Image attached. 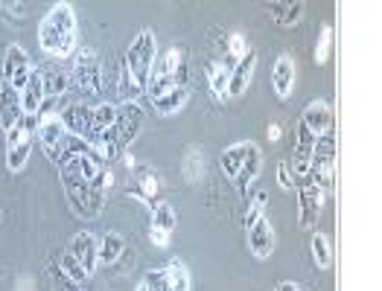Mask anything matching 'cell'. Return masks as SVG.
<instances>
[{
    "label": "cell",
    "mask_w": 382,
    "mask_h": 291,
    "mask_svg": "<svg viewBox=\"0 0 382 291\" xmlns=\"http://www.w3.org/2000/svg\"><path fill=\"white\" fill-rule=\"evenodd\" d=\"M41 102H44V76H41V67H32L30 70V79H27V88L21 91L23 117H35V119H39Z\"/></svg>",
    "instance_id": "cell-12"
},
{
    "label": "cell",
    "mask_w": 382,
    "mask_h": 291,
    "mask_svg": "<svg viewBox=\"0 0 382 291\" xmlns=\"http://www.w3.org/2000/svg\"><path fill=\"white\" fill-rule=\"evenodd\" d=\"M298 218L304 227H312L318 222V213H321V204H324V192L318 189L310 178L298 181Z\"/></svg>",
    "instance_id": "cell-8"
},
{
    "label": "cell",
    "mask_w": 382,
    "mask_h": 291,
    "mask_svg": "<svg viewBox=\"0 0 382 291\" xmlns=\"http://www.w3.org/2000/svg\"><path fill=\"white\" fill-rule=\"evenodd\" d=\"M59 119H61V126H65V131H70V135H79L85 140L91 137V105H85V102L65 105Z\"/></svg>",
    "instance_id": "cell-11"
},
{
    "label": "cell",
    "mask_w": 382,
    "mask_h": 291,
    "mask_svg": "<svg viewBox=\"0 0 382 291\" xmlns=\"http://www.w3.org/2000/svg\"><path fill=\"white\" fill-rule=\"evenodd\" d=\"M41 76H44V96H67L70 91V70L59 67V65H50V67H41Z\"/></svg>",
    "instance_id": "cell-20"
},
{
    "label": "cell",
    "mask_w": 382,
    "mask_h": 291,
    "mask_svg": "<svg viewBox=\"0 0 382 291\" xmlns=\"http://www.w3.org/2000/svg\"><path fill=\"white\" fill-rule=\"evenodd\" d=\"M301 123L312 131L315 137L321 135H330L332 131V108L324 102V100H315L312 105H306V111L301 117Z\"/></svg>",
    "instance_id": "cell-17"
},
{
    "label": "cell",
    "mask_w": 382,
    "mask_h": 291,
    "mask_svg": "<svg viewBox=\"0 0 382 291\" xmlns=\"http://www.w3.org/2000/svg\"><path fill=\"white\" fill-rule=\"evenodd\" d=\"M143 123H146V114H143V108L134 102V100L117 105V123L111 126V128H114V135H117V143H120L123 154H126V149L131 146V140L140 135Z\"/></svg>",
    "instance_id": "cell-6"
},
{
    "label": "cell",
    "mask_w": 382,
    "mask_h": 291,
    "mask_svg": "<svg viewBox=\"0 0 382 291\" xmlns=\"http://www.w3.org/2000/svg\"><path fill=\"white\" fill-rule=\"evenodd\" d=\"M143 283L149 286V291H169V283H167V271L164 268H152L143 274Z\"/></svg>",
    "instance_id": "cell-38"
},
{
    "label": "cell",
    "mask_w": 382,
    "mask_h": 291,
    "mask_svg": "<svg viewBox=\"0 0 382 291\" xmlns=\"http://www.w3.org/2000/svg\"><path fill=\"white\" fill-rule=\"evenodd\" d=\"M155 58H158L155 32L152 30L138 32V38H134L131 47L126 50V62H123V82H126L134 93L146 91V82H149Z\"/></svg>",
    "instance_id": "cell-1"
},
{
    "label": "cell",
    "mask_w": 382,
    "mask_h": 291,
    "mask_svg": "<svg viewBox=\"0 0 382 291\" xmlns=\"http://www.w3.org/2000/svg\"><path fill=\"white\" fill-rule=\"evenodd\" d=\"M268 140H272V143H277V140H280V126H277V123L268 126Z\"/></svg>",
    "instance_id": "cell-44"
},
{
    "label": "cell",
    "mask_w": 382,
    "mask_h": 291,
    "mask_svg": "<svg viewBox=\"0 0 382 291\" xmlns=\"http://www.w3.org/2000/svg\"><path fill=\"white\" fill-rule=\"evenodd\" d=\"M0 9H12V15H23V3H0Z\"/></svg>",
    "instance_id": "cell-43"
},
{
    "label": "cell",
    "mask_w": 382,
    "mask_h": 291,
    "mask_svg": "<svg viewBox=\"0 0 382 291\" xmlns=\"http://www.w3.org/2000/svg\"><path fill=\"white\" fill-rule=\"evenodd\" d=\"M15 291H35V283H32V277H18V283H15Z\"/></svg>",
    "instance_id": "cell-42"
},
{
    "label": "cell",
    "mask_w": 382,
    "mask_h": 291,
    "mask_svg": "<svg viewBox=\"0 0 382 291\" xmlns=\"http://www.w3.org/2000/svg\"><path fill=\"white\" fill-rule=\"evenodd\" d=\"M277 291H301V286L298 283H280Z\"/></svg>",
    "instance_id": "cell-45"
},
{
    "label": "cell",
    "mask_w": 382,
    "mask_h": 291,
    "mask_svg": "<svg viewBox=\"0 0 382 291\" xmlns=\"http://www.w3.org/2000/svg\"><path fill=\"white\" fill-rule=\"evenodd\" d=\"M152 227L164 230V233H172V230H176V210H172V204H167V201L152 204Z\"/></svg>",
    "instance_id": "cell-27"
},
{
    "label": "cell",
    "mask_w": 382,
    "mask_h": 291,
    "mask_svg": "<svg viewBox=\"0 0 382 291\" xmlns=\"http://www.w3.org/2000/svg\"><path fill=\"white\" fill-rule=\"evenodd\" d=\"M0 222H3V210H0Z\"/></svg>",
    "instance_id": "cell-47"
},
{
    "label": "cell",
    "mask_w": 382,
    "mask_h": 291,
    "mask_svg": "<svg viewBox=\"0 0 382 291\" xmlns=\"http://www.w3.org/2000/svg\"><path fill=\"white\" fill-rule=\"evenodd\" d=\"M3 140H6V169L9 172L27 169L30 152H32V131L23 126V119L18 126H12L9 131H3Z\"/></svg>",
    "instance_id": "cell-5"
},
{
    "label": "cell",
    "mask_w": 382,
    "mask_h": 291,
    "mask_svg": "<svg viewBox=\"0 0 382 291\" xmlns=\"http://www.w3.org/2000/svg\"><path fill=\"white\" fill-rule=\"evenodd\" d=\"M59 172H61V184H65V192H67V201H70L73 213H76L79 218H91V213H88V181H85L82 172H79V157L61 161Z\"/></svg>",
    "instance_id": "cell-4"
},
{
    "label": "cell",
    "mask_w": 382,
    "mask_h": 291,
    "mask_svg": "<svg viewBox=\"0 0 382 291\" xmlns=\"http://www.w3.org/2000/svg\"><path fill=\"white\" fill-rule=\"evenodd\" d=\"M187 102H190V88H169L164 96H158L152 105L161 117H169V114H178Z\"/></svg>",
    "instance_id": "cell-22"
},
{
    "label": "cell",
    "mask_w": 382,
    "mask_h": 291,
    "mask_svg": "<svg viewBox=\"0 0 382 291\" xmlns=\"http://www.w3.org/2000/svg\"><path fill=\"white\" fill-rule=\"evenodd\" d=\"M67 251L79 259V265H82V268L88 271L91 277L96 274V265H100V239H96L91 230H79V233H73Z\"/></svg>",
    "instance_id": "cell-9"
},
{
    "label": "cell",
    "mask_w": 382,
    "mask_h": 291,
    "mask_svg": "<svg viewBox=\"0 0 382 291\" xmlns=\"http://www.w3.org/2000/svg\"><path fill=\"white\" fill-rule=\"evenodd\" d=\"M134 291H149V286H146V283L140 280V283H138V288H134Z\"/></svg>",
    "instance_id": "cell-46"
},
{
    "label": "cell",
    "mask_w": 382,
    "mask_h": 291,
    "mask_svg": "<svg viewBox=\"0 0 382 291\" xmlns=\"http://www.w3.org/2000/svg\"><path fill=\"white\" fill-rule=\"evenodd\" d=\"M312 259H315L318 268H324V271L332 265V248H330V239L324 233L312 236Z\"/></svg>",
    "instance_id": "cell-32"
},
{
    "label": "cell",
    "mask_w": 382,
    "mask_h": 291,
    "mask_svg": "<svg viewBox=\"0 0 382 291\" xmlns=\"http://www.w3.org/2000/svg\"><path fill=\"white\" fill-rule=\"evenodd\" d=\"M248 248H251V253H254L257 259H268V257H272V251H275V230H272V224L266 222V216L248 227Z\"/></svg>",
    "instance_id": "cell-15"
},
{
    "label": "cell",
    "mask_w": 382,
    "mask_h": 291,
    "mask_svg": "<svg viewBox=\"0 0 382 291\" xmlns=\"http://www.w3.org/2000/svg\"><path fill=\"white\" fill-rule=\"evenodd\" d=\"M272 88L280 100H289L295 88V62L289 56H277V62L272 67Z\"/></svg>",
    "instance_id": "cell-19"
},
{
    "label": "cell",
    "mask_w": 382,
    "mask_h": 291,
    "mask_svg": "<svg viewBox=\"0 0 382 291\" xmlns=\"http://www.w3.org/2000/svg\"><path fill=\"white\" fill-rule=\"evenodd\" d=\"M257 70V53L248 50L240 62H233V70H231V84H228V96H242L245 91H248L251 84V76Z\"/></svg>",
    "instance_id": "cell-16"
},
{
    "label": "cell",
    "mask_w": 382,
    "mask_h": 291,
    "mask_svg": "<svg viewBox=\"0 0 382 291\" xmlns=\"http://www.w3.org/2000/svg\"><path fill=\"white\" fill-rule=\"evenodd\" d=\"M44 18L50 21L61 35H67V38H76V12H73L70 3H56V6H50V12H47Z\"/></svg>",
    "instance_id": "cell-21"
},
{
    "label": "cell",
    "mask_w": 382,
    "mask_h": 291,
    "mask_svg": "<svg viewBox=\"0 0 382 291\" xmlns=\"http://www.w3.org/2000/svg\"><path fill=\"white\" fill-rule=\"evenodd\" d=\"M117 123V105L114 102H100V105H91V137L94 135H103L111 126ZM88 137V140H91Z\"/></svg>",
    "instance_id": "cell-23"
},
{
    "label": "cell",
    "mask_w": 382,
    "mask_h": 291,
    "mask_svg": "<svg viewBox=\"0 0 382 291\" xmlns=\"http://www.w3.org/2000/svg\"><path fill=\"white\" fill-rule=\"evenodd\" d=\"M123 248H126L123 236L114 233V230H108V233L100 239V265H114L123 257Z\"/></svg>",
    "instance_id": "cell-26"
},
{
    "label": "cell",
    "mask_w": 382,
    "mask_h": 291,
    "mask_svg": "<svg viewBox=\"0 0 382 291\" xmlns=\"http://www.w3.org/2000/svg\"><path fill=\"white\" fill-rule=\"evenodd\" d=\"M202 175H204V154L199 149H187V154H184V178L195 184V181H202Z\"/></svg>",
    "instance_id": "cell-31"
},
{
    "label": "cell",
    "mask_w": 382,
    "mask_h": 291,
    "mask_svg": "<svg viewBox=\"0 0 382 291\" xmlns=\"http://www.w3.org/2000/svg\"><path fill=\"white\" fill-rule=\"evenodd\" d=\"M277 187H280V189H295L292 161H280V163H277Z\"/></svg>",
    "instance_id": "cell-40"
},
{
    "label": "cell",
    "mask_w": 382,
    "mask_h": 291,
    "mask_svg": "<svg viewBox=\"0 0 382 291\" xmlns=\"http://www.w3.org/2000/svg\"><path fill=\"white\" fill-rule=\"evenodd\" d=\"M59 268H61V271H65V274L70 277V280H73V283H79L82 288H85V283H88V280H91V274H88V271H85V268H82V265H79V259H76V257H73V253H70V251H65V253H61V259H59Z\"/></svg>",
    "instance_id": "cell-29"
},
{
    "label": "cell",
    "mask_w": 382,
    "mask_h": 291,
    "mask_svg": "<svg viewBox=\"0 0 382 291\" xmlns=\"http://www.w3.org/2000/svg\"><path fill=\"white\" fill-rule=\"evenodd\" d=\"M79 172H82V178L91 184V181L100 178V172H103V161H100V157H96L94 152L82 154V157H79Z\"/></svg>",
    "instance_id": "cell-35"
},
{
    "label": "cell",
    "mask_w": 382,
    "mask_h": 291,
    "mask_svg": "<svg viewBox=\"0 0 382 291\" xmlns=\"http://www.w3.org/2000/svg\"><path fill=\"white\" fill-rule=\"evenodd\" d=\"M50 274H53V283H56V291H85L79 283H73L70 277L59 268V265H50Z\"/></svg>",
    "instance_id": "cell-39"
},
{
    "label": "cell",
    "mask_w": 382,
    "mask_h": 291,
    "mask_svg": "<svg viewBox=\"0 0 382 291\" xmlns=\"http://www.w3.org/2000/svg\"><path fill=\"white\" fill-rule=\"evenodd\" d=\"M268 9H272V21L277 23V27H295V23H301L304 18V3L301 0H295V3H268Z\"/></svg>",
    "instance_id": "cell-24"
},
{
    "label": "cell",
    "mask_w": 382,
    "mask_h": 291,
    "mask_svg": "<svg viewBox=\"0 0 382 291\" xmlns=\"http://www.w3.org/2000/svg\"><path fill=\"white\" fill-rule=\"evenodd\" d=\"M330 47H332V30L324 27L321 35H318V44H315V65H327V58H330Z\"/></svg>",
    "instance_id": "cell-36"
},
{
    "label": "cell",
    "mask_w": 382,
    "mask_h": 291,
    "mask_svg": "<svg viewBox=\"0 0 382 291\" xmlns=\"http://www.w3.org/2000/svg\"><path fill=\"white\" fill-rule=\"evenodd\" d=\"M312 146H315V135L304 123H298V135H295V161H306V163H310Z\"/></svg>",
    "instance_id": "cell-30"
},
{
    "label": "cell",
    "mask_w": 382,
    "mask_h": 291,
    "mask_svg": "<svg viewBox=\"0 0 382 291\" xmlns=\"http://www.w3.org/2000/svg\"><path fill=\"white\" fill-rule=\"evenodd\" d=\"M251 47H248V41H245V35L242 32H233V35H228V58H233V62H240V58L248 53Z\"/></svg>",
    "instance_id": "cell-37"
},
{
    "label": "cell",
    "mask_w": 382,
    "mask_h": 291,
    "mask_svg": "<svg viewBox=\"0 0 382 291\" xmlns=\"http://www.w3.org/2000/svg\"><path fill=\"white\" fill-rule=\"evenodd\" d=\"M181 62H187V58H184V47H172L161 58H155L149 82H146V93L152 96V102L158 96H164L169 88H176V70L181 67Z\"/></svg>",
    "instance_id": "cell-3"
},
{
    "label": "cell",
    "mask_w": 382,
    "mask_h": 291,
    "mask_svg": "<svg viewBox=\"0 0 382 291\" xmlns=\"http://www.w3.org/2000/svg\"><path fill=\"white\" fill-rule=\"evenodd\" d=\"M30 70H32L30 53L23 50L21 44H9V47H6V58H3V82L12 84V88L21 93L23 88H27Z\"/></svg>",
    "instance_id": "cell-7"
},
{
    "label": "cell",
    "mask_w": 382,
    "mask_h": 291,
    "mask_svg": "<svg viewBox=\"0 0 382 291\" xmlns=\"http://www.w3.org/2000/svg\"><path fill=\"white\" fill-rule=\"evenodd\" d=\"M231 70H233V62L228 58H219V62L207 65V82H211V93L219 105L228 102V84H231Z\"/></svg>",
    "instance_id": "cell-18"
},
{
    "label": "cell",
    "mask_w": 382,
    "mask_h": 291,
    "mask_svg": "<svg viewBox=\"0 0 382 291\" xmlns=\"http://www.w3.org/2000/svg\"><path fill=\"white\" fill-rule=\"evenodd\" d=\"M65 135H67V131H65V126H61L59 117L41 119V123H39V137H41L47 161H53V163L61 161V146H65Z\"/></svg>",
    "instance_id": "cell-10"
},
{
    "label": "cell",
    "mask_w": 382,
    "mask_h": 291,
    "mask_svg": "<svg viewBox=\"0 0 382 291\" xmlns=\"http://www.w3.org/2000/svg\"><path fill=\"white\" fill-rule=\"evenodd\" d=\"M312 157H321V161H336V135H321L315 137V146H312Z\"/></svg>",
    "instance_id": "cell-34"
},
{
    "label": "cell",
    "mask_w": 382,
    "mask_h": 291,
    "mask_svg": "<svg viewBox=\"0 0 382 291\" xmlns=\"http://www.w3.org/2000/svg\"><path fill=\"white\" fill-rule=\"evenodd\" d=\"M164 271H167L169 291H190V271L184 268V262H181V259H172Z\"/></svg>",
    "instance_id": "cell-28"
},
{
    "label": "cell",
    "mask_w": 382,
    "mask_h": 291,
    "mask_svg": "<svg viewBox=\"0 0 382 291\" xmlns=\"http://www.w3.org/2000/svg\"><path fill=\"white\" fill-rule=\"evenodd\" d=\"M245 149H248V143L228 146V149L222 152V157H219V163H222V172H225L231 181H237V175H240L242 161H245Z\"/></svg>",
    "instance_id": "cell-25"
},
{
    "label": "cell",
    "mask_w": 382,
    "mask_h": 291,
    "mask_svg": "<svg viewBox=\"0 0 382 291\" xmlns=\"http://www.w3.org/2000/svg\"><path fill=\"white\" fill-rule=\"evenodd\" d=\"M149 239H152L155 248H167L169 245V233H164V230H158V227H149Z\"/></svg>",
    "instance_id": "cell-41"
},
{
    "label": "cell",
    "mask_w": 382,
    "mask_h": 291,
    "mask_svg": "<svg viewBox=\"0 0 382 291\" xmlns=\"http://www.w3.org/2000/svg\"><path fill=\"white\" fill-rule=\"evenodd\" d=\"M260 169H263V157H260V149H257L254 143H248V149H245V161H242V169H240V175H237V189H240V196L248 198L251 196V184L257 181V175H260Z\"/></svg>",
    "instance_id": "cell-14"
},
{
    "label": "cell",
    "mask_w": 382,
    "mask_h": 291,
    "mask_svg": "<svg viewBox=\"0 0 382 291\" xmlns=\"http://www.w3.org/2000/svg\"><path fill=\"white\" fill-rule=\"evenodd\" d=\"M266 204H268V196H266V192H263V189H260V192H254V196H251V204H248V210H245V218H242L245 230H248L254 222H260V218H263Z\"/></svg>",
    "instance_id": "cell-33"
},
{
    "label": "cell",
    "mask_w": 382,
    "mask_h": 291,
    "mask_svg": "<svg viewBox=\"0 0 382 291\" xmlns=\"http://www.w3.org/2000/svg\"><path fill=\"white\" fill-rule=\"evenodd\" d=\"M70 84L85 96H94L103 88V70H100V56H96L91 47H82V50L73 56V70H70Z\"/></svg>",
    "instance_id": "cell-2"
},
{
    "label": "cell",
    "mask_w": 382,
    "mask_h": 291,
    "mask_svg": "<svg viewBox=\"0 0 382 291\" xmlns=\"http://www.w3.org/2000/svg\"><path fill=\"white\" fill-rule=\"evenodd\" d=\"M23 119V108H21V93L12 84H0V128L9 131L12 126H18Z\"/></svg>",
    "instance_id": "cell-13"
}]
</instances>
